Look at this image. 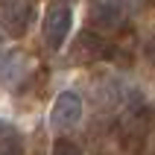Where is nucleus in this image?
I'll use <instances>...</instances> for the list:
<instances>
[{
	"label": "nucleus",
	"instance_id": "f257e3e1",
	"mask_svg": "<svg viewBox=\"0 0 155 155\" xmlns=\"http://www.w3.org/2000/svg\"><path fill=\"white\" fill-rule=\"evenodd\" d=\"M152 126H155V111L135 91L126 103V114L120 117V143L129 152H138L147 143V138L152 135Z\"/></svg>",
	"mask_w": 155,
	"mask_h": 155
},
{
	"label": "nucleus",
	"instance_id": "f03ea898",
	"mask_svg": "<svg viewBox=\"0 0 155 155\" xmlns=\"http://www.w3.org/2000/svg\"><path fill=\"white\" fill-rule=\"evenodd\" d=\"M70 26H73V12L64 0H56L47 6V15H44V41L50 50H59L64 47L70 35Z\"/></svg>",
	"mask_w": 155,
	"mask_h": 155
},
{
	"label": "nucleus",
	"instance_id": "7ed1b4c3",
	"mask_svg": "<svg viewBox=\"0 0 155 155\" xmlns=\"http://www.w3.org/2000/svg\"><path fill=\"white\" fill-rule=\"evenodd\" d=\"M88 18L97 29L114 32L126 21V0H88Z\"/></svg>",
	"mask_w": 155,
	"mask_h": 155
},
{
	"label": "nucleus",
	"instance_id": "20e7f679",
	"mask_svg": "<svg viewBox=\"0 0 155 155\" xmlns=\"http://www.w3.org/2000/svg\"><path fill=\"white\" fill-rule=\"evenodd\" d=\"M32 21V0H0V26L12 38H21Z\"/></svg>",
	"mask_w": 155,
	"mask_h": 155
},
{
	"label": "nucleus",
	"instance_id": "39448f33",
	"mask_svg": "<svg viewBox=\"0 0 155 155\" xmlns=\"http://www.w3.org/2000/svg\"><path fill=\"white\" fill-rule=\"evenodd\" d=\"M82 120V97L76 91H61L50 108V126L53 129H70Z\"/></svg>",
	"mask_w": 155,
	"mask_h": 155
},
{
	"label": "nucleus",
	"instance_id": "423d86ee",
	"mask_svg": "<svg viewBox=\"0 0 155 155\" xmlns=\"http://www.w3.org/2000/svg\"><path fill=\"white\" fill-rule=\"evenodd\" d=\"M29 68H32V61H29V56L24 50H3L0 53V82L3 85L24 82Z\"/></svg>",
	"mask_w": 155,
	"mask_h": 155
},
{
	"label": "nucleus",
	"instance_id": "0eeeda50",
	"mask_svg": "<svg viewBox=\"0 0 155 155\" xmlns=\"http://www.w3.org/2000/svg\"><path fill=\"white\" fill-rule=\"evenodd\" d=\"M70 56H73L76 64H91V61H97V59H105V41L97 32L85 29V32H79V38L73 41Z\"/></svg>",
	"mask_w": 155,
	"mask_h": 155
},
{
	"label": "nucleus",
	"instance_id": "6e6552de",
	"mask_svg": "<svg viewBox=\"0 0 155 155\" xmlns=\"http://www.w3.org/2000/svg\"><path fill=\"white\" fill-rule=\"evenodd\" d=\"M21 152H24V138L9 123L0 120V155H21Z\"/></svg>",
	"mask_w": 155,
	"mask_h": 155
},
{
	"label": "nucleus",
	"instance_id": "1a4fd4ad",
	"mask_svg": "<svg viewBox=\"0 0 155 155\" xmlns=\"http://www.w3.org/2000/svg\"><path fill=\"white\" fill-rule=\"evenodd\" d=\"M53 155H82V149L73 143V140L68 138H59L56 143H53Z\"/></svg>",
	"mask_w": 155,
	"mask_h": 155
},
{
	"label": "nucleus",
	"instance_id": "9d476101",
	"mask_svg": "<svg viewBox=\"0 0 155 155\" xmlns=\"http://www.w3.org/2000/svg\"><path fill=\"white\" fill-rule=\"evenodd\" d=\"M143 56H147V61L155 68V32L147 38V44H143Z\"/></svg>",
	"mask_w": 155,
	"mask_h": 155
}]
</instances>
